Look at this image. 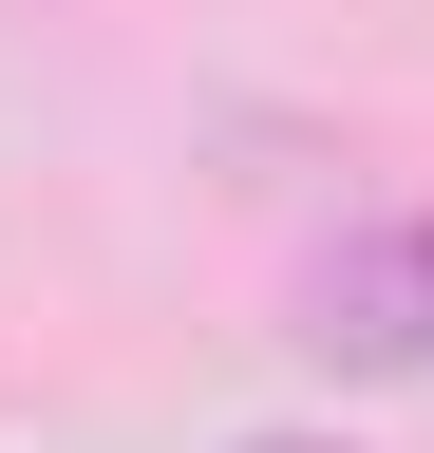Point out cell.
<instances>
[{"mask_svg": "<svg viewBox=\"0 0 434 453\" xmlns=\"http://www.w3.org/2000/svg\"><path fill=\"white\" fill-rule=\"evenodd\" d=\"M302 340L340 378H434V226H340L302 265Z\"/></svg>", "mask_w": 434, "mask_h": 453, "instance_id": "6da1fadb", "label": "cell"}, {"mask_svg": "<svg viewBox=\"0 0 434 453\" xmlns=\"http://www.w3.org/2000/svg\"><path fill=\"white\" fill-rule=\"evenodd\" d=\"M246 453H340V434H246Z\"/></svg>", "mask_w": 434, "mask_h": 453, "instance_id": "7a4b0ae2", "label": "cell"}]
</instances>
